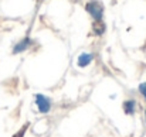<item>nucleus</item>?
<instances>
[{
  "mask_svg": "<svg viewBox=\"0 0 146 137\" xmlns=\"http://www.w3.org/2000/svg\"><path fill=\"white\" fill-rule=\"evenodd\" d=\"M85 11L91 16L94 21H102L104 20V11L105 7L99 0H90L85 3Z\"/></svg>",
  "mask_w": 146,
  "mask_h": 137,
  "instance_id": "nucleus-1",
  "label": "nucleus"
},
{
  "mask_svg": "<svg viewBox=\"0 0 146 137\" xmlns=\"http://www.w3.org/2000/svg\"><path fill=\"white\" fill-rule=\"evenodd\" d=\"M36 105H37V109L40 113H48L51 110V99L43 93L36 95Z\"/></svg>",
  "mask_w": 146,
  "mask_h": 137,
  "instance_id": "nucleus-2",
  "label": "nucleus"
},
{
  "mask_svg": "<svg viewBox=\"0 0 146 137\" xmlns=\"http://www.w3.org/2000/svg\"><path fill=\"white\" fill-rule=\"evenodd\" d=\"M33 45V40L29 37V36H26L24 38H21L16 45L13 48V54H20V52H24V51H27L30 47Z\"/></svg>",
  "mask_w": 146,
  "mask_h": 137,
  "instance_id": "nucleus-3",
  "label": "nucleus"
},
{
  "mask_svg": "<svg viewBox=\"0 0 146 137\" xmlns=\"http://www.w3.org/2000/svg\"><path fill=\"white\" fill-rule=\"evenodd\" d=\"M92 61H94V54H91V52H82L77 58V65L80 68H87L88 65H91Z\"/></svg>",
  "mask_w": 146,
  "mask_h": 137,
  "instance_id": "nucleus-4",
  "label": "nucleus"
},
{
  "mask_svg": "<svg viewBox=\"0 0 146 137\" xmlns=\"http://www.w3.org/2000/svg\"><path fill=\"white\" fill-rule=\"evenodd\" d=\"M106 31V27H105V24H104V20L102 21H94L92 23V28H91V33H92V36H102L104 33Z\"/></svg>",
  "mask_w": 146,
  "mask_h": 137,
  "instance_id": "nucleus-5",
  "label": "nucleus"
},
{
  "mask_svg": "<svg viewBox=\"0 0 146 137\" xmlns=\"http://www.w3.org/2000/svg\"><path fill=\"white\" fill-rule=\"evenodd\" d=\"M135 107H136V102L135 100H125L123 102V112L126 115H133L135 113Z\"/></svg>",
  "mask_w": 146,
  "mask_h": 137,
  "instance_id": "nucleus-6",
  "label": "nucleus"
},
{
  "mask_svg": "<svg viewBox=\"0 0 146 137\" xmlns=\"http://www.w3.org/2000/svg\"><path fill=\"white\" fill-rule=\"evenodd\" d=\"M139 92H141V95L146 99V82H143V84L139 85Z\"/></svg>",
  "mask_w": 146,
  "mask_h": 137,
  "instance_id": "nucleus-7",
  "label": "nucleus"
},
{
  "mask_svg": "<svg viewBox=\"0 0 146 137\" xmlns=\"http://www.w3.org/2000/svg\"><path fill=\"white\" fill-rule=\"evenodd\" d=\"M38 1H46V0H38Z\"/></svg>",
  "mask_w": 146,
  "mask_h": 137,
  "instance_id": "nucleus-8",
  "label": "nucleus"
},
{
  "mask_svg": "<svg viewBox=\"0 0 146 137\" xmlns=\"http://www.w3.org/2000/svg\"><path fill=\"white\" fill-rule=\"evenodd\" d=\"M145 119H146V112H145Z\"/></svg>",
  "mask_w": 146,
  "mask_h": 137,
  "instance_id": "nucleus-9",
  "label": "nucleus"
}]
</instances>
